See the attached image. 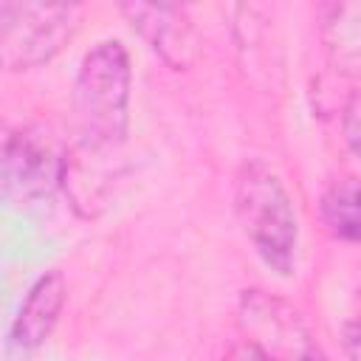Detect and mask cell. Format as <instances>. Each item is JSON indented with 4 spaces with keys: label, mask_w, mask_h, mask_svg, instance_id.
Returning <instances> with one entry per match:
<instances>
[{
    "label": "cell",
    "mask_w": 361,
    "mask_h": 361,
    "mask_svg": "<svg viewBox=\"0 0 361 361\" xmlns=\"http://www.w3.org/2000/svg\"><path fill=\"white\" fill-rule=\"evenodd\" d=\"M130 90L133 68L130 54L118 39L96 42L79 62L71 110L76 127V144L71 158L85 164L113 166L130 130Z\"/></svg>",
    "instance_id": "1"
},
{
    "label": "cell",
    "mask_w": 361,
    "mask_h": 361,
    "mask_svg": "<svg viewBox=\"0 0 361 361\" xmlns=\"http://www.w3.org/2000/svg\"><path fill=\"white\" fill-rule=\"evenodd\" d=\"M234 212L259 259L288 276L296 262L299 220L279 175L262 161H245L234 180Z\"/></svg>",
    "instance_id": "2"
},
{
    "label": "cell",
    "mask_w": 361,
    "mask_h": 361,
    "mask_svg": "<svg viewBox=\"0 0 361 361\" xmlns=\"http://www.w3.org/2000/svg\"><path fill=\"white\" fill-rule=\"evenodd\" d=\"M68 149L37 124L8 130L0 155L3 197L17 209H42L65 186Z\"/></svg>",
    "instance_id": "3"
},
{
    "label": "cell",
    "mask_w": 361,
    "mask_h": 361,
    "mask_svg": "<svg viewBox=\"0 0 361 361\" xmlns=\"http://www.w3.org/2000/svg\"><path fill=\"white\" fill-rule=\"evenodd\" d=\"M76 3H0V62L6 71H31L54 59L76 34Z\"/></svg>",
    "instance_id": "4"
},
{
    "label": "cell",
    "mask_w": 361,
    "mask_h": 361,
    "mask_svg": "<svg viewBox=\"0 0 361 361\" xmlns=\"http://www.w3.org/2000/svg\"><path fill=\"white\" fill-rule=\"evenodd\" d=\"M240 322L251 341H257L274 361H319L316 344L285 302L262 290H245L240 302Z\"/></svg>",
    "instance_id": "5"
},
{
    "label": "cell",
    "mask_w": 361,
    "mask_h": 361,
    "mask_svg": "<svg viewBox=\"0 0 361 361\" xmlns=\"http://www.w3.org/2000/svg\"><path fill=\"white\" fill-rule=\"evenodd\" d=\"M121 14L169 68L186 71L197 59V31L186 8L169 3H124Z\"/></svg>",
    "instance_id": "6"
},
{
    "label": "cell",
    "mask_w": 361,
    "mask_h": 361,
    "mask_svg": "<svg viewBox=\"0 0 361 361\" xmlns=\"http://www.w3.org/2000/svg\"><path fill=\"white\" fill-rule=\"evenodd\" d=\"M68 302V282L59 271L42 274L25 293L11 322V347L31 353L48 341Z\"/></svg>",
    "instance_id": "7"
},
{
    "label": "cell",
    "mask_w": 361,
    "mask_h": 361,
    "mask_svg": "<svg viewBox=\"0 0 361 361\" xmlns=\"http://www.w3.org/2000/svg\"><path fill=\"white\" fill-rule=\"evenodd\" d=\"M319 214L333 237L361 243V180H333L319 200Z\"/></svg>",
    "instance_id": "8"
},
{
    "label": "cell",
    "mask_w": 361,
    "mask_h": 361,
    "mask_svg": "<svg viewBox=\"0 0 361 361\" xmlns=\"http://www.w3.org/2000/svg\"><path fill=\"white\" fill-rule=\"evenodd\" d=\"M322 23L324 42L338 62L361 59V6H330Z\"/></svg>",
    "instance_id": "9"
},
{
    "label": "cell",
    "mask_w": 361,
    "mask_h": 361,
    "mask_svg": "<svg viewBox=\"0 0 361 361\" xmlns=\"http://www.w3.org/2000/svg\"><path fill=\"white\" fill-rule=\"evenodd\" d=\"M341 133L355 158H361V90L350 93L341 110Z\"/></svg>",
    "instance_id": "10"
},
{
    "label": "cell",
    "mask_w": 361,
    "mask_h": 361,
    "mask_svg": "<svg viewBox=\"0 0 361 361\" xmlns=\"http://www.w3.org/2000/svg\"><path fill=\"white\" fill-rule=\"evenodd\" d=\"M341 344H344L347 361H361V313L344 322V327H341Z\"/></svg>",
    "instance_id": "11"
},
{
    "label": "cell",
    "mask_w": 361,
    "mask_h": 361,
    "mask_svg": "<svg viewBox=\"0 0 361 361\" xmlns=\"http://www.w3.org/2000/svg\"><path fill=\"white\" fill-rule=\"evenodd\" d=\"M223 361H274V358L257 341L243 338V341H237V344L228 347V353L223 355Z\"/></svg>",
    "instance_id": "12"
}]
</instances>
